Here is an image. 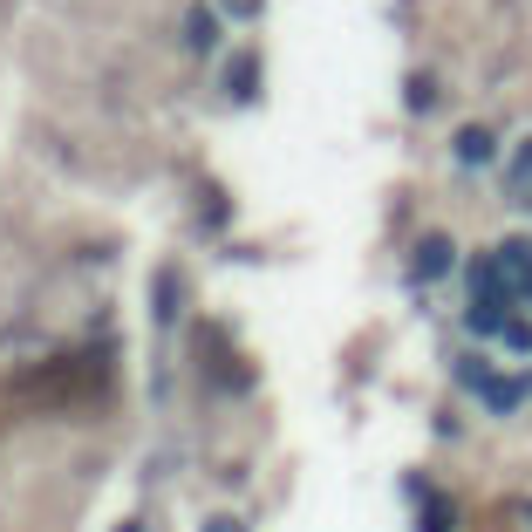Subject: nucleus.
<instances>
[{"label": "nucleus", "mask_w": 532, "mask_h": 532, "mask_svg": "<svg viewBox=\"0 0 532 532\" xmlns=\"http://www.w3.org/2000/svg\"><path fill=\"white\" fill-rule=\"evenodd\" d=\"M512 307H519V301H505V294H471V307H464V328H471L478 342H485V335H505Z\"/></svg>", "instance_id": "nucleus-1"}, {"label": "nucleus", "mask_w": 532, "mask_h": 532, "mask_svg": "<svg viewBox=\"0 0 532 532\" xmlns=\"http://www.w3.org/2000/svg\"><path fill=\"white\" fill-rule=\"evenodd\" d=\"M526 389H532L526 376H485V389H478V396H485V410H492V417H512V410L526 403Z\"/></svg>", "instance_id": "nucleus-2"}, {"label": "nucleus", "mask_w": 532, "mask_h": 532, "mask_svg": "<svg viewBox=\"0 0 532 532\" xmlns=\"http://www.w3.org/2000/svg\"><path fill=\"white\" fill-rule=\"evenodd\" d=\"M451 260H457V246L444 239V232H430V239L417 246V260H410V273H417V280H437V273H451Z\"/></svg>", "instance_id": "nucleus-3"}, {"label": "nucleus", "mask_w": 532, "mask_h": 532, "mask_svg": "<svg viewBox=\"0 0 532 532\" xmlns=\"http://www.w3.org/2000/svg\"><path fill=\"white\" fill-rule=\"evenodd\" d=\"M492 157H498L492 130H478V123H471V130H457V164H492Z\"/></svg>", "instance_id": "nucleus-4"}, {"label": "nucleus", "mask_w": 532, "mask_h": 532, "mask_svg": "<svg viewBox=\"0 0 532 532\" xmlns=\"http://www.w3.org/2000/svg\"><path fill=\"white\" fill-rule=\"evenodd\" d=\"M253 82H260V62H253V55H239V62L226 69V89L239 96V103H253Z\"/></svg>", "instance_id": "nucleus-5"}, {"label": "nucleus", "mask_w": 532, "mask_h": 532, "mask_svg": "<svg viewBox=\"0 0 532 532\" xmlns=\"http://www.w3.org/2000/svg\"><path fill=\"white\" fill-rule=\"evenodd\" d=\"M505 178H512V198H526V191H532V144L512 157V171H505Z\"/></svg>", "instance_id": "nucleus-6"}, {"label": "nucleus", "mask_w": 532, "mask_h": 532, "mask_svg": "<svg viewBox=\"0 0 532 532\" xmlns=\"http://www.w3.org/2000/svg\"><path fill=\"white\" fill-rule=\"evenodd\" d=\"M498 342H505V348H519V355H532V321H519V314H512V321H505V335H498Z\"/></svg>", "instance_id": "nucleus-7"}, {"label": "nucleus", "mask_w": 532, "mask_h": 532, "mask_svg": "<svg viewBox=\"0 0 532 532\" xmlns=\"http://www.w3.org/2000/svg\"><path fill=\"white\" fill-rule=\"evenodd\" d=\"M185 28H191V48H212V41H219V35H212V14H205V7H198V14H191V21H185Z\"/></svg>", "instance_id": "nucleus-8"}, {"label": "nucleus", "mask_w": 532, "mask_h": 532, "mask_svg": "<svg viewBox=\"0 0 532 532\" xmlns=\"http://www.w3.org/2000/svg\"><path fill=\"white\" fill-rule=\"evenodd\" d=\"M485 376H492V369H485L478 355H464V362H457V382H464V389H485Z\"/></svg>", "instance_id": "nucleus-9"}, {"label": "nucleus", "mask_w": 532, "mask_h": 532, "mask_svg": "<svg viewBox=\"0 0 532 532\" xmlns=\"http://www.w3.org/2000/svg\"><path fill=\"white\" fill-rule=\"evenodd\" d=\"M266 0H219V14H232V21H253Z\"/></svg>", "instance_id": "nucleus-10"}, {"label": "nucleus", "mask_w": 532, "mask_h": 532, "mask_svg": "<svg viewBox=\"0 0 532 532\" xmlns=\"http://www.w3.org/2000/svg\"><path fill=\"white\" fill-rule=\"evenodd\" d=\"M430 103H437V89L417 76V82H410V110H430Z\"/></svg>", "instance_id": "nucleus-11"}, {"label": "nucleus", "mask_w": 532, "mask_h": 532, "mask_svg": "<svg viewBox=\"0 0 532 532\" xmlns=\"http://www.w3.org/2000/svg\"><path fill=\"white\" fill-rule=\"evenodd\" d=\"M205 532H246V519H212Z\"/></svg>", "instance_id": "nucleus-12"}, {"label": "nucleus", "mask_w": 532, "mask_h": 532, "mask_svg": "<svg viewBox=\"0 0 532 532\" xmlns=\"http://www.w3.org/2000/svg\"><path fill=\"white\" fill-rule=\"evenodd\" d=\"M512 287H519V301H532V266L519 273V280H512Z\"/></svg>", "instance_id": "nucleus-13"}, {"label": "nucleus", "mask_w": 532, "mask_h": 532, "mask_svg": "<svg viewBox=\"0 0 532 532\" xmlns=\"http://www.w3.org/2000/svg\"><path fill=\"white\" fill-rule=\"evenodd\" d=\"M123 532H144V526H137V519H130V526H123Z\"/></svg>", "instance_id": "nucleus-14"}]
</instances>
